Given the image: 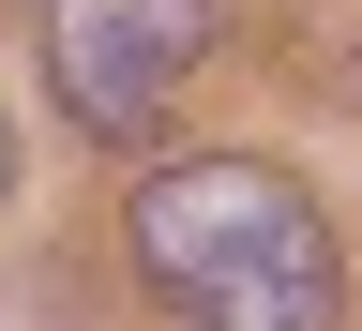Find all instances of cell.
Here are the masks:
<instances>
[{"mask_svg":"<svg viewBox=\"0 0 362 331\" xmlns=\"http://www.w3.org/2000/svg\"><path fill=\"white\" fill-rule=\"evenodd\" d=\"M121 256L136 287L197 331H332L347 301V256H332V211L302 196L272 151H181L121 196Z\"/></svg>","mask_w":362,"mask_h":331,"instance_id":"obj_1","label":"cell"},{"mask_svg":"<svg viewBox=\"0 0 362 331\" xmlns=\"http://www.w3.org/2000/svg\"><path fill=\"white\" fill-rule=\"evenodd\" d=\"M211 30H226L211 0H45V90L90 151H151V121L211 61Z\"/></svg>","mask_w":362,"mask_h":331,"instance_id":"obj_2","label":"cell"},{"mask_svg":"<svg viewBox=\"0 0 362 331\" xmlns=\"http://www.w3.org/2000/svg\"><path fill=\"white\" fill-rule=\"evenodd\" d=\"M0 196H16V121H0Z\"/></svg>","mask_w":362,"mask_h":331,"instance_id":"obj_3","label":"cell"}]
</instances>
